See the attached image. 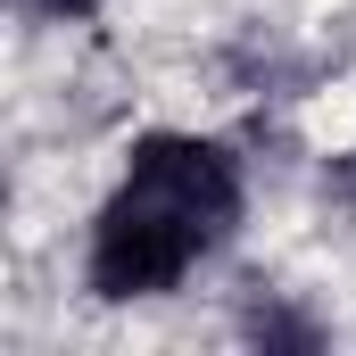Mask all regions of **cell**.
I'll list each match as a JSON object with an SVG mask.
<instances>
[{
	"mask_svg": "<svg viewBox=\"0 0 356 356\" xmlns=\"http://www.w3.org/2000/svg\"><path fill=\"white\" fill-rule=\"evenodd\" d=\"M207 249V232L199 224H182L175 207H158L149 191H116L108 199V216H99V232H91V290L99 298H158V290H175L191 257Z\"/></svg>",
	"mask_w": 356,
	"mask_h": 356,
	"instance_id": "1",
	"label": "cell"
},
{
	"mask_svg": "<svg viewBox=\"0 0 356 356\" xmlns=\"http://www.w3.org/2000/svg\"><path fill=\"white\" fill-rule=\"evenodd\" d=\"M25 8H42V17H91L99 0H25Z\"/></svg>",
	"mask_w": 356,
	"mask_h": 356,
	"instance_id": "3",
	"label": "cell"
},
{
	"mask_svg": "<svg viewBox=\"0 0 356 356\" xmlns=\"http://www.w3.org/2000/svg\"><path fill=\"white\" fill-rule=\"evenodd\" d=\"M133 191H149L158 207H175L182 224H199L207 241L216 232H232V216H241V182H232V158L216 149V141H191V133H149V141H133Z\"/></svg>",
	"mask_w": 356,
	"mask_h": 356,
	"instance_id": "2",
	"label": "cell"
}]
</instances>
